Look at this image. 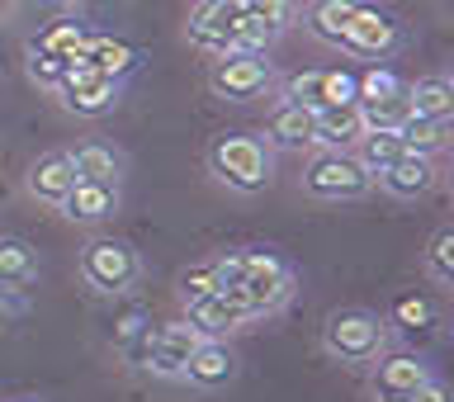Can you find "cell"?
I'll return each mask as SVG.
<instances>
[{"instance_id": "6da1fadb", "label": "cell", "mask_w": 454, "mask_h": 402, "mask_svg": "<svg viewBox=\"0 0 454 402\" xmlns=\"http://www.w3.org/2000/svg\"><path fill=\"white\" fill-rule=\"evenodd\" d=\"M208 162V176L227 185V190L237 194H261L270 176H275V152H270V142L251 138V133H218L208 142L204 152Z\"/></svg>"}, {"instance_id": "7a4b0ae2", "label": "cell", "mask_w": 454, "mask_h": 402, "mask_svg": "<svg viewBox=\"0 0 454 402\" xmlns=\"http://www.w3.org/2000/svg\"><path fill=\"white\" fill-rule=\"evenodd\" d=\"M388 346H393L388 318H379V312H369V308H340L322 322V355H332L336 365L364 369Z\"/></svg>"}, {"instance_id": "3957f363", "label": "cell", "mask_w": 454, "mask_h": 402, "mask_svg": "<svg viewBox=\"0 0 454 402\" xmlns=\"http://www.w3.org/2000/svg\"><path fill=\"white\" fill-rule=\"evenodd\" d=\"M298 294V275L279 261L275 251H247V270H241L237 303L247 308V318H270V312L289 308Z\"/></svg>"}, {"instance_id": "277c9868", "label": "cell", "mask_w": 454, "mask_h": 402, "mask_svg": "<svg viewBox=\"0 0 454 402\" xmlns=\"http://www.w3.org/2000/svg\"><path fill=\"white\" fill-rule=\"evenodd\" d=\"M369 190H374V176L350 152L317 147V156L303 166V194L326 199V204H346V199H360Z\"/></svg>"}, {"instance_id": "5b68a950", "label": "cell", "mask_w": 454, "mask_h": 402, "mask_svg": "<svg viewBox=\"0 0 454 402\" xmlns=\"http://www.w3.org/2000/svg\"><path fill=\"white\" fill-rule=\"evenodd\" d=\"M81 280L90 284L95 294H128L142 280V256L119 237H95L90 247L81 251Z\"/></svg>"}, {"instance_id": "8992f818", "label": "cell", "mask_w": 454, "mask_h": 402, "mask_svg": "<svg viewBox=\"0 0 454 402\" xmlns=\"http://www.w3.org/2000/svg\"><path fill=\"white\" fill-rule=\"evenodd\" d=\"M346 57H360V62H383V57H393L403 48V28H397L393 14H383L374 5H355L346 34L336 43Z\"/></svg>"}, {"instance_id": "52a82bcc", "label": "cell", "mask_w": 454, "mask_h": 402, "mask_svg": "<svg viewBox=\"0 0 454 402\" xmlns=\"http://www.w3.org/2000/svg\"><path fill=\"white\" fill-rule=\"evenodd\" d=\"M57 95H62V105L71 114H81V119H99V114H109L114 105H119V81L105 76V71H95L85 57H71L67 76L57 81Z\"/></svg>"}, {"instance_id": "ba28073f", "label": "cell", "mask_w": 454, "mask_h": 402, "mask_svg": "<svg viewBox=\"0 0 454 402\" xmlns=\"http://www.w3.org/2000/svg\"><path fill=\"white\" fill-rule=\"evenodd\" d=\"M275 81V67H270L265 52H223L208 71V85L218 99H232V105H247Z\"/></svg>"}, {"instance_id": "9c48e42d", "label": "cell", "mask_w": 454, "mask_h": 402, "mask_svg": "<svg viewBox=\"0 0 454 402\" xmlns=\"http://www.w3.org/2000/svg\"><path fill=\"white\" fill-rule=\"evenodd\" d=\"M431 379V365L421 360V355L411 351H383L374 360V379H369V389H374L379 402H403L407 393H417L421 383Z\"/></svg>"}, {"instance_id": "30bf717a", "label": "cell", "mask_w": 454, "mask_h": 402, "mask_svg": "<svg viewBox=\"0 0 454 402\" xmlns=\"http://www.w3.org/2000/svg\"><path fill=\"white\" fill-rule=\"evenodd\" d=\"M237 369H241L237 351L227 346V341H218V336H204V341L194 346V355L184 360L180 383H190V389H204V393H218V389H227V383L237 379Z\"/></svg>"}, {"instance_id": "8fae6325", "label": "cell", "mask_w": 454, "mask_h": 402, "mask_svg": "<svg viewBox=\"0 0 454 402\" xmlns=\"http://www.w3.org/2000/svg\"><path fill=\"white\" fill-rule=\"evenodd\" d=\"M232 24H237V5H227V0H194L184 34H190L199 52L223 57V52H232Z\"/></svg>"}, {"instance_id": "7c38bea8", "label": "cell", "mask_w": 454, "mask_h": 402, "mask_svg": "<svg viewBox=\"0 0 454 402\" xmlns=\"http://www.w3.org/2000/svg\"><path fill=\"white\" fill-rule=\"evenodd\" d=\"M184 322L194 327L199 336H218V341H227L232 332H241L251 318H247V308H237L227 294H199V298H184Z\"/></svg>"}, {"instance_id": "4fadbf2b", "label": "cell", "mask_w": 454, "mask_h": 402, "mask_svg": "<svg viewBox=\"0 0 454 402\" xmlns=\"http://www.w3.org/2000/svg\"><path fill=\"white\" fill-rule=\"evenodd\" d=\"M435 180H440L435 156H417V152H403L388 170L374 176V185L383 194H393V199H421V194L435 190Z\"/></svg>"}, {"instance_id": "5bb4252c", "label": "cell", "mask_w": 454, "mask_h": 402, "mask_svg": "<svg viewBox=\"0 0 454 402\" xmlns=\"http://www.w3.org/2000/svg\"><path fill=\"white\" fill-rule=\"evenodd\" d=\"M199 336L190 322H166V327H156L152 332V351H147V369L156 379H180V369H184V360L194 355V346H199Z\"/></svg>"}, {"instance_id": "9a60e30c", "label": "cell", "mask_w": 454, "mask_h": 402, "mask_svg": "<svg viewBox=\"0 0 454 402\" xmlns=\"http://www.w3.org/2000/svg\"><path fill=\"white\" fill-rule=\"evenodd\" d=\"M76 185V166H71V152L62 147H52V152H43L28 162V176H24V190L38 199V204H62L67 190Z\"/></svg>"}, {"instance_id": "2e32d148", "label": "cell", "mask_w": 454, "mask_h": 402, "mask_svg": "<svg viewBox=\"0 0 454 402\" xmlns=\"http://www.w3.org/2000/svg\"><path fill=\"white\" fill-rule=\"evenodd\" d=\"M312 147H332V152H350L355 138L364 133V119H360V105L355 99H336V105H322L312 109Z\"/></svg>"}, {"instance_id": "e0dca14e", "label": "cell", "mask_w": 454, "mask_h": 402, "mask_svg": "<svg viewBox=\"0 0 454 402\" xmlns=\"http://www.w3.org/2000/svg\"><path fill=\"white\" fill-rule=\"evenodd\" d=\"M284 99H298L308 109L336 105V99H355V76L350 71H298L284 81Z\"/></svg>"}, {"instance_id": "ac0fdd59", "label": "cell", "mask_w": 454, "mask_h": 402, "mask_svg": "<svg viewBox=\"0 0 454 402\" xmlns=\"http://www.w3.org/2000/svg\"><path fill=\"white\" fill-rule=\"evenodd\" d=\"M312 114L308 105H298V99H279L275 109H270L265 119V142L279 152H308L312 147Z\"/></svg>"}, {"instance_id": "d6986e66", "label": "cell", "mask_w": 454, "mask_h": 402, "mask_svg": "<svg viewBox=\"0 0 454 402\" xmlns=\"http://www.w3.org/2000/svg\"><path fill=\"white\" fill-rule=\"evenodd\" d=\"M57 209H62L71 223H105V218H114V213H119V185L76 180Z\"/></svg>"}, {"instance_id": "ffe728a7", "label": "cell", "mask_w": 454, "mask_h": 402, "mask_svg": "<svg viewBox=\"0 0 454 402\" xmlns=\"http://www.w3.org/2000/svg\"><path fill=\"white\" fill-rule=\"evenodd\" d=\"M38 280V251L24 237H0V289H28Z\"/></svg>"}, {"instance_id": "44dd1931", "label": "cell", "mask_w": 454, "mask_h": 402, "mask_svg": "<svg viewBox=\"0 0 454 402\" xmlns=\"http://www.w3.org/2000/svg\"><path fill=\"white\" fill-rule=\"evenodd\" d=\"M71 166H76V180H95V185H119L123 180V156L105 147V142H81L71 152Z\"/></svg>"}, {"instance_id": "7402d4cb", "label": "cell", "mask_w": 454, "mask_h": 402, "mask_svg": "<svg viewBox=\"0 0 454 402\" xmlns=\"http://www.w3.org/2000/svg\"><path fill=\"white\" fill-rule=\"evenodd\" d=\"M350 14H355V0H308L303 24L317 43H332L336 48L340 34H346V24H350Z\"/></svg>"}, {"instance_id": "603a6c76", "label": "cell", "mask_w": 454, "mask_h": 402, "mask_svg": "<svg viewBox=\"0 0 454 402\" xmlns=\"http://www.w3.org/2000/svg\"><path fill=\"white\" fill-rule=\"evenodd\" d=\"M407 109L417 119H454V85L450 76H426L407 85Z\"/></svg>"}, {"instance_id": "cb8c5ba5", "label": "cell", "mask_w": 454, "mask_h": 402, "mask_svg": "<svg viewBox=\"0 0 454 402\" xmlns=\"http://www.w3.org/2000/svg\"><path fill=\"white\" fill-rule=\"evenodd\" d=\"M403 152H407V147H403V138H397V133H379V128H364V133L355 138V147H350V156L369 170V176L388 170Z\"/></svg>"}, {"instance_id": "d4e9b609", "label": "cell", "mask_w": 454, "mask_h": 402, "mask_svg": "<svg viewBox=\"0 0 454 402\" xmlns=\"http://www.w3.org/2000/svg\"><path fill=\"white\" fill-rule=\"evenodd\" d=\"M81 57H85L95 71L114 76V81H123L128 71L137 67V48H128V43H119V38H105V34H90V43H85Z\"/></svg>"}, {"instance_id": "484cf974", "label": "cell", "mask_w": 454, "mask_h": 402, "mask_svg": "<svg viewBox=\"0 0 454 402\" xmlns=\"http://www.w3.org/2000/svg\"><path fill=\"white\" fill-rule=\"evenodd\" d=\"M397 138H403V147L417 152V156H440L450 147V119H417V114H407L403 128H397Z\"/></svg>"}, {"instance_id": "4316f807", "label": "cell", "mask_w": 454, "mask_h": 402, "mask_svg": "<svg viewBox=\"0 0 454 402\" xmlns=\"http://www.w3.org/2000/svg\"><path fill=\"white\" fill-rule=\"evenodd\" d=\"M360 105V119H364V128H379V133H397L403 128V119H407V85L397 95H374V99H355Z\"/></svg>"}, {"instance_id": "83f0119b", "label": "cell", "mask_w": 454, "mask_h": 402, "mask_svg": "<svg viewBox=\"0 0 454 402\" xmlns=\"http://www.w3.org/2000/svg\"><path fill=\"white\" fill-rule=\"evenodd\" d=\"M421 265H426V280L440 284V289H450V284H454V233H450V227H440V233L431 237Z\"/></svg>"}, {"instance_id": "f1b7e54d", "label": "cell", "mask_w": 454, "mask_h": 402, "mask_svg": "<svg viewBox=\"0 0 454 402\" xmlns=\"http://www.w3.org/2000/svg\"><path fill=\"white\" fill-rule=\"evenodd\" d=\"M24 57H28V81L43 85V91H57V81L67 76V62H71V57H57V52H48L38 38L24 48Z\"/></svg>"}, {"instance_id": "f546056e", "label": "cell", "mask_w": 454, "mask_h": 402, "mask_svg": "<svg viewBox=\"0 0 454 402\" xmlns=\"http://www.w3.org/2000/svg\"><path fill=\"white\" fill-rule=\"evenodd\" d=\"M38 43L48 52H57V57H81L85 43H90V34H85V24H76V20H57V24H48L38 34Z\"/></svg>"}, {"instance_id": "4dcf8cb0", "label": "cell", "mask_w": 454, "mask_h": 402, "mask_svg": "<svg viewBox=\"0 0 454 402\" xmlns=\"http://www.w3.org/2000/svg\"><path fill=\"white\" fill-rule=\"evenodd\" d=\"M270 43H275V34L255 20V14L237 10V24H232V52H265Z\"/></svg>"}, {"instance_id": "1f68e13d", "label": "cell", "mask_w": 454, "mask_h": 402, "mask_svg": "<svg viewBox=\"0 0 454 402\" xmlns=\"http://www.w3.org/2000/svg\"><path fill=\"white\" fill-rule=\"evenodd\" d=\"M241 10H247V14H255V20H261V24H265L275 38H279L284 28H289V24L298 20V5H294V0H247Z\"/></svg>"}, {"instance_id": "d6a6232c", "label": "cell", "mask_w": 454, "mask_h": 402, "mask_svg": "<svg viewBox=\"0 0 454 402\" xmlns=\"http://www.w3.org/2000/svg\"><path fill=\"white\" fill-rule=\"evenodd\" d=\"M213 289H218V284H213V261L180 275V298H199V294H213Z\"/></svg>"}, {"instance_id": "836d02e7", "label": "cell", "mask_w": 454, "mask_h": 402, "mask_svg": "<svg viewBox=\"0 0 454 402\" xmlns=\"http://www.w3.org/2000/svg\"><path fill=\"white\" fill-rule=\"evenodd\" d=\"M431 318H435V312H431L426 298H403V303H397V322H403V327H426Z\"/></svg>"}, {"instance_id": "e575fe53", "label": "cell", "mask_w": 454, "mask_h": 402, "mask_svg": "<svg viewBox=\"0 0 454 402\" xmlns=\"http://www.w3.org/2000/svg\"><path fill=\"white\" fill-rule=\"evenodd\" d=\"M403 402H450V389H445V383H440V379L431 374V379H426L417 393H407Z\"/></svg>"}, {"instance_id": "d590c367", "label": "cell", "mask_w": 454, "mask_h": 402, "mask_svg": "<svg viewBox=\"0 0 454 402\" xmlns=\"http://www.w3.org/2000/svg\"><path fill=\"white\" fill-rule=\"evenodd\" d=\"M227 5H237V10H241V5H247V0H227Z\"/></svg>"}, {"instance_id": "8d00e7d4", "label": "cell", "mask_w": 454, "mask_h": 402, "mask_svg": "<svg viewBox=\"0 0 454 402\" xmlns=\"http://www.w3.org/2000/svg\"><path fill=\"white\" fill-rule=\"evenodd\" d=\"M20 402H34V398H20Z\"/></svg>"}]
</instances>
